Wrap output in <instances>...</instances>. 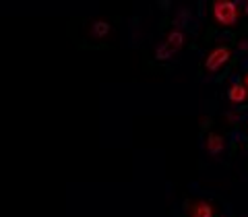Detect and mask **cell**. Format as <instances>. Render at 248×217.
I'll return each mask as SVG.
<instances>
[{"label":"cell","mask_w":248,"mask_h":217,"mask_svg":"<svg viewBox=\"0 0 248 217\" xmlns=\"http://www.w3.org/2000/svg\"><path fill=\"white\" fill-rule=\"evenodd\" d=\"M244 85H246V87H248V75L244 77Z\"/></svg>","instance_id":"9c48e42d"},{"label":"cell","mask_w":248,"mask_h":217,"mask_svg":"<svg viewBox=\"0 0 248 217\" xmlns=\"http://www.w3.org/2000/svg\"><path fill=\"white\" fill-rule=\"evenodd\" d=\"M223 147H226V143H223V139H221L219 135L211 133V135L207 137V151H209V153L217 155V153H221V151H223Z\"/></svg>","instance_id":"277c9868"},{"label":"cell","mask_w":248,"mask_h":217,"mask_svg":"<svg viewBox=\"0 0 248 217\" xmlns=\"http://www.w3.org/2000/svg\"><path fill=\"white\" fill-rule=\"evenodd\" d=\"M172 54H174V50L170 48L168 44H164V46H159V48H157V52H155V56H157V60H168L170 56H172Z\"/></svg>","instance_id":"ba28073f"},{"label":"cell","mask_w":248,"mask_h":217,"mask_svg":"<svg viewBox=\"0 0 248 217\" xmlns=\"http://www.w3.org/2000/svg\"><path fill=\"white\" fill-rule=\"evenodd\" d=\"M166 44H168L174 52H176V50H180V48H182V44H184V35L180 33V31H172V33H170V37L166 40Z\"/></svg>","instance_id":"8992f818"},{"label":"cell","mask_w":248,"mask_h":217,"mask_svg":"<svg viewBox=\"0 0 248 217\" xmlns=\"http://www.w3.org/2000/svg\"><path fill=\"white\" fill-rule=\"evenodd\" d=\"M108 31H110V25H108L106 21H97V23H93V33H95L97 37L108 35Z\"/></svg>","instance_id":"52a82bcc"},{"label":"cell","mask_w":248,"mask_h":217,"mask_svg":"<svg viewBox=\"0 0 248 217\" xmlns=\"http://www.w3.org/2000/svg\"><path fill=\"white\" fill-rule=\"evenodd\" d=\"M246 13H248V6H246Z\"/></svg>","instance_id":"30bf717a"},{"label":"cell","mask_w":248,"mask_h":217,"mask_svg":"<svg viewBox=\"0 0 248 217\" xmlns=\"http://www.w3.org/2000/svg\"><path fill=\"white\" fill-rule=\"evenodd\" d=\"M228 58H230V48H226V46H221V48H215L207 56V62H205L207 71H217V68H221L228 62Z\"/></svg>","instance_id":"7a4b0ae2"},{"label":"cell","mask_w":248,"mask_h":217,"mask_svg":"<svg viewBox=\"0 0 248 217\" xmlns=\"http://www.w3.org/2000/svg\"><path fill=\"white\" fill-rule=\"evenodd\" d=\"M228 95H230L232 102L242 104L246 99V95H248V87H246V85H242V83H236V85H232V89L228 91Z\"/></svg>","instance_id":"3957f363"},{"label":"cell","mask_w":248,"mask_h":217,"mask_svg":"<svg viewBox=\"0 0 248 217\" xmlns=\"http://www.w3.org/2000/svg\"><path fill=\"white\" fill-rule=\"evenodd\" d=\"M213 15L221 25H234L238 19V9L232 0H217L213 6Z\"/></svg>","instance_id":"6da1fadb"},{"label":"cell","mask_w":248,"mask_h":217,"mask_svg":"<svg viewBox=\"0 0 248 217\" xmlns=\"http://www.w3.org/2000/svg\"><path fill=\"white\" fill-rule=\"evenodd\" d=\"M190 217H213V209L209 203H197L192 207Z\"/></svg>","instance_id":"5b68a950"}]
</instances>
